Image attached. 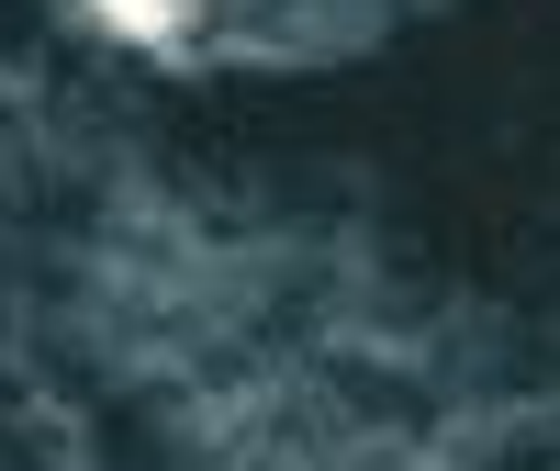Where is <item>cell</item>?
<instances>
[{"label": "cell", "mask_w": 560, "mask_h": 471, "mask_svg": "<svg viewBox=\"0 0 560 471\" xmlns=\"http://www.w3.org/2000/svg\"><path fill=\"white\" fill-rule=\"evenodd\" d=\"M102 12H124V23H179V0H102Z\"/></svg>", "instance_id": "6da1fadb"}]
</instances>
